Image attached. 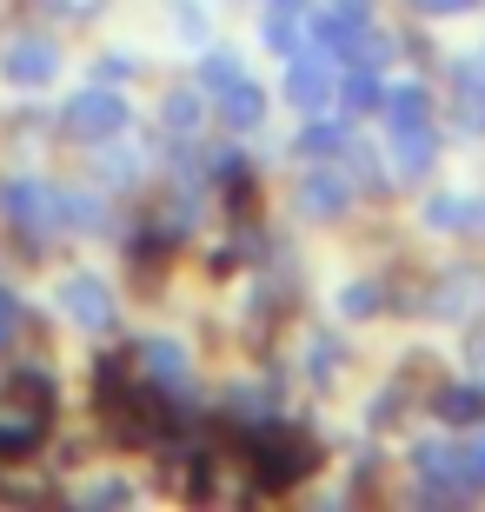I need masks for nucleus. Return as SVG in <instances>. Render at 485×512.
Listing matches in <instances>:
<instances>
[{
	"label": "nucleus",
	"mask_w": 485,
	"mask_h": 512,
	"mask_svg": "<svg viewBox=\"0 0 485 512\" xmlns=\"http://www.w3.org/2000/svg\"><path fill=\"white\" fill-rule=\"evenodd\" d=\"M426 227H439V233L485 227V207H479V200H459V193H439V200L426 207Z\"/></svg>",
	"instance_id": "nucleus-10"
},
{
	"label": "nucleus",
	"mask_w": 485,
	"mask_h": 512,
	"mask_svg": "<svg viewBox=\"0 0 485 512\" xmlns=\"http://www.w3.org/2000/svg\"><path fill=\"white\" fill-rule=\"evenodd\" d=\"M439 293H446V300L432 306V313H466V306H472V300H479V306H485V280H479V273H452V280H446V286H439Z\"/></svg>",
	"instance_id": "nucleus-16"
},
{
	"label": "nucleus",
	"mask_w": 485,
	"mask_h": 512,
	"mask_svg": "<svg viewBox=\"0 0 485 512\" xmlns=\"http://www.w3.org/2000/svg\"><path fill=\"white\" fill-rule=\"evenodd\" d=\"M200 100L206 94H173L167 100V120H173V127H193V120H200Z\"/></svg>",
	"instance_id": "nucleus-20"
},
{
	"label": "nucleus",
	"mask_w": 485,
	"mask_h": 512,
	"mask_svg": "<svg viewBox=\"0 0 485 512\" xmlns=\"http://www.w3.org/2000/svg\"><path fill=\"white\" fill-rule=\"evenodd\" d=\"M339 94H346V107H353V114H379V107H386V80H379V67H366V60H359L353 74L339 80Z\"/></svg>",
	"instance_id": "nucleus-11"
},
{
	"label": "nucleus",
	"mask_w": 485,
	"mask_h": 512,
	"mask_svg": "<svg viewBox=\"0 0 485 512\" xmlns=\"http://www.w3.org/2000/svg\"><path fill=\"white\" fill-rule=\"evenodd\" d=\"M333 366H339V346H333V340H313V360H306V373H313V380H333Z\"/></svg>",
	"instance_id": "nucleus-19"
},
{
	"label": "nucleus",
	"mask_w": 485,
	"mask_h": 512,
	"mask_svg": "<svg viewBox=\"0 0 485 512\" xmlns=\"http://www.w3.org/2000/svg\"><path fill=\"white\" fill-rule=\"evenodd\" d=\"M0 220L27 227L34 240L60 227V207H54V187H34V180H0Z\"/></svg>",
	"instance_id": "nucleus-4"
},
{
	"label": "nucleus",
	"mask_w": 485,
	"mask_h": 512,
	"mask_svg": "<svg viewBox=\"0 0 485 512\" xmlns=\"http://www.w3.org/2000/svg\"><path fill=\"white\" fill-rule=\"evenodd\" d=\"M392 147H399V173H406V180L432 173V160H439V147H432V127H406V133H392Z\"/></svg>",
	"instance_id": "nucleus-12"
},
{
	"label": "nucleus",
	"mask_w": 485,
	"mask_h": 512,
	"mask_svg": "<svg viewBox=\"0 0 485 512\" xmlns=\"http://www.w3.org/2000/svg\"><path fill=\"white\" fill-rule=\"evenodd\" d=\"M87 499H127V486H113V479H94V486H87Z\"/></svg>",
	"instance_id": "nucleus-25"
},
{
	"label": "nucleus",
	"mask_w": 485,
	"mask_h": 512,
	"mask_svg": "<svg viewBox=\"0 0 485 512\" xmlns=\"http://www.w3.org/2000/svg\"><path fill=\"white\" fill-rule=\"evenodd\" d=\"M140 353H147V373H153V380H167V386L187 380V360H180V346H173V340H153V346H140Z\"/></svg>",
	"instance_id": "nucleus-17"
},
{
	"label": "nucleus",
	"mask_w": 485,
	"mask_h": 512,
	"mask_svg": "<svg viewBox=\"0 0 485 512\" xmlns=\"http://www.w3.org/2000/svg\"><path fill=\"white\" fill-rule=\"evenodd\" d=\"M459 473H466V493H479V486H485V439H472L466 453H459Z\"/></svg>",
	"instance_id": "nucleus-18"
},
{
	"label": "nucleus",
	"mask_w": 485,
	"mask_h": 512,
	"mask_svg": "<svg viewBox=\"0 0 485 512\" xmlns=\"http://www.w3.org/2000/svg\"><path fill=\"white\" fill-rule=\"evenodd\" d=\"M200 94L213 100V114H220L233 133H253L266 120V87L246 80V67L233 54H206L200 60Z\"/></svg>",
	"instance_id": "nucleus-1"
},
{
	"label": "nucleus",
	"mask_w": 485,
	"mask_h": 512,
	"mask_svg": "<svg viewBox=\"0 0 485 512\" xmlns=\"http://www.w3.org/2000/svg\"><path fill=\"white\" fill-rule=\"evenodd\" d=\"M47 14H60V20H87V14H100V0H40Z\"/></svg>",
	"instance_id": "nucleus-22"
},
{
	"label": "nucleus",
	"mask_w": 485,
	"mask_h": 512,
	"mask_svg": "<svg viewBox=\"0 0 485 512\" xmlns=\"http://www.w3.org/2000/svg\"><path fill=\"white\" fill-rule=\"evenodd\" d=\"M333 94H339V67H333V54H319V47L293 54V67H286V100H293V107H306V114H319V107H326Z\"/></svg>",
	"instance_id": "nucleus-5"
},
{
	"label": "nucleus",
	"mask_w": 485,
	"mask_h": 512,
	"mask_svg": "<svg viewBox=\"0 0 485 512\" xmlns=\"http://www.w3.org/2000/svg\"><path fill=\"white\" fill-rule=\"evenodd\" d=\"M299 153H306V160H333V153H346V127H333V120H306Z\"/></svg>",
	"instance_id": "nucleus-14"
},
{
	"label": "nucleus",
	"mask_w": 485,
	"mask_h": 512,
	"mask_svg": "<svg viewBox=\"0 0 485 512\" xmlns=\"http://www.w3.org/2000/svg\"><path fill=\"white\" fill-rule=\"evenodd\" d=\"M266 47H273V54H286L293 60L299 54V20H293V7H286V0H273V14H266Z\"/></svg>",
	"instance_id": "nucleus-15"
},
{
	"label": "nucleus",
	"mask_w": 485,
	"mask_h": 512,
	"mask_svg": "<svg viewBox=\"0 0 485 512\" xmlns=\"http://www.w3.org/2000/svg\"><path fill=\"white\" fill-rule=\"evenodd\" d=\"M60 313H67L74 326H87V333H107V326H113V293H107V280L74 273V280L60 286Z\"/></svg>",
	"instance_id": "nucleus-6"
},
{
	"label": "nucleus",
	"mask_w": 485,
	"mask_h": 512,
	"mask_svg": "<svg viewBox=\"0 0 485 512\" xmlns=\"http://www.w3.org/2000/svg\"><path fill=\"white\" fill-rule=\"evenodd\" d=\"M412 466H419V479H426V493H466V473H459V453L452 446H439V439H426L419 453H412Z\"/></svg>",
	"instance_id": "nucleus-8"
},
{
	"label": "nucleus",
	"mask_w": 485,
	"mask_h": 512,
	"mask_svg": "<svg viewBox=\"0 0 485 512\" xmlns=\"http://www.w3.org/2000/svg\"><path fill=\"white\" fill-rule=\"evenodd\" d=\"M472 373H485V333H472Z\"/></svg>",
	"instance_id": "nucleus-26"
},
{
	"label": "nucleus",
	"mask_w": 485,
	"mask_h": 512,
	"mask_svg": "<svg viewBox=\"0 0 485 512\" xmlns=\"http://www.w3.org/2000/svg\"><path fill=\"white\" fill-rule=\"evenodd\" d=\"M14 333H20V300H14V293H0V346L14 340Z\"/></svg>",
	"instance_id": "nucleus-23"
},
{
	"label": "nucleus",
	"mask_w": 485,
	"mask_h": 512,
	"mask_svg": "<svg viewBox=\"0 0 485 512\" xmlns=\"http://www.w3.org/2000/svg\"><path fill=\"white\" fill-rule=\"evenodd\" d=\"M346 313H353V320L379 313V286H346Z\"/></svg>",
	"instance_id": "nucleus-21"
},
{
	"label": "nucleus",
	"mask_w": 485,
	"mask_h": 512,
	"mask_svg": "<svg viewBox=\"0 0 485 512\" xmlns=\"http://www.w3.org/2000/svg\"><path fill=\"white\" fill-rule=\"evenodd\" d=\"M127 100L113 94L107 80H100V87H80L74 100H67V107H60V127L74 133L80 147H100V140H120V133H127Z\"/></svg>",
	"instance_id": "nucleus-2"
},
{
	"label": "nucleus",
	"mask_w": 485,
	"mask_h": 512,
	"mask_svg": "<svg viewBox=\"0 0 485 512\" xmlns=\"http://www.w3.org/2000/svg\"><path fill=\"white\" fill-rule=\"evenodd\" d=\"M299 207L313 213V220H339V213L353 207V187H346V173H333V167L306 173V187H299Z\"/></svg>",
	"instance_id": "nucleus-7"
},
{
	"label": "nucleus",
	"mask_w": 485,
	"mask_h": 512,
	"mask_svg": "<svg viewBox=\"0 0 485 512\" xmlns=\"http://www.w3.org/2000/svg\"><path fill=\"white\" fill-rule=\"evenodd\" d=\"M419 7H426L432 20H446V14H472V7H479V0H419Z\"/></svg>",
	"instance_id": "nucleus-24"
},
{
	"label": "nucleus",
	"mask_w": 485,
	"mask_h": 512,
	"mask_svg": "<svg viewBox=\"0 0 485 512\" xmlns=\"http://www.w3.org/2000/svg\"><path fill=\"white\" fill-rule=\"evenodd\" d=\"M439 419H452V426L485 419V386H446V393H439Z\"/></svg>",
	"instance_id": "nucleus-13"
},
{
	"label": "nucleus",
	"mask_w": 485,
	"mask_h": 512,
	"mask_svg": "<svg viewBox=\"0 0 485 512\" xmlns=\"http://www.w3.org/2000/svg\"><path fill=\"white\" fill-rule=\"evenodd\" d=\"M386 127L406 133V127H426V87H412V80H386Z\"/></svg>",
	"instance_id": "nucleus-9"
},
{
	"label": "nucleus",
	"mask_w": 485,
	"mask_h": 512,
	"mask_svg": "<svg viewBox=\"0 0 485 512\" xmlns=\"http://www.w3.org/2000/svg\"><path fill=\"white\" fill-rule=\"evenodd\" d=\"M60 74V47L54 40H14V47H0V80L7 87H20V94H40V87H54Z\"/></svg>",
	"instance_id": "nucleus-3"
}]
</instances>
